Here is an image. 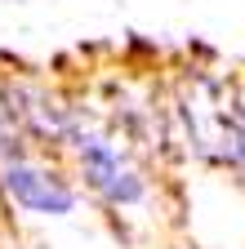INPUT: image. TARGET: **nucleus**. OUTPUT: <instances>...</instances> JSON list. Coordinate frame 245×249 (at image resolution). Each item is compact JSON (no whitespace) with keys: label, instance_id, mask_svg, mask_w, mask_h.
I'll use <instances>...</instances> for the list:
<instances>
[{"label":"nucleus","instance_id":"1","mask_svg":"<svg viewBox=\"0 0 245 249\" xmlns=\"http://www.w3.org/2000/svg\"><path fill=\"white\" fill-rule=\"evenodd\" d=\"M5 187H9V196L22 205V209H32V213H72L76 205V192L49 169L32 165V160H9L5 165Z\"/></svg>","mask_w":245,"mask_h":249},{"label":"nucleus","instance_id":"2","mask_svg":"<svg viewBox=\"0 0 245 249\" xmlns=\"http://www.w3.org/2000/svg\"><path fill=\"white\" fill-rule=\"evenodd\" d=\"M76 151H80L85 178L94 182L112 205H134V200H143V182H138V174H134L125 160H120V151H116L112 142H103V138H80Z\"/></svg>","mask_w":245,"mask_h":249},{"label":"nucleus","instance_id":"3","mask_svg":"<svg viewBox=\"0 0 245 249\" xmlns=\"http://www.w3.org/2000/svg\"><path fill=\"white\" fill-rule=\"evenodd\" d=\"M227 138H232V156H236V165H241V174H245V107L232 111V120H227Z\"/></svg>","mask_w":245,"mask_h":249}]
</instances>
